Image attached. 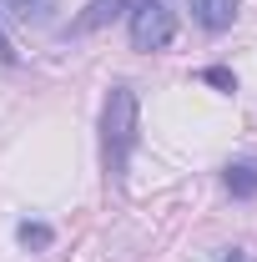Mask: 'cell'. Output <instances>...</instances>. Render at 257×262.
Masks as SVG:
<instances>
[{"mask_svg":"<svg viewBox=\"0 0 257 262\" xmlns=\"http://www.w3.org/2000/svg\"><path fill=\"white\" fill-rule=\"evenodd\" d=\"M202 81H207V86H217V91H237V76H232L227 66H207V71H202Z\"/></svg>","mask_w":257,"mask_h":262,"instance_id":"obj_8","label":"cell"},{"mask_svg":"<svg viewBox=\"0 0 257 262\" xmlns=\"http://www.w3.org/2000/svg\"><path fill=\"white\" fill-rule=\"evenodd\" d=\"M0 61H5V66H15V61H20V56H15V46H10V35H5V31H0Z\"/></svg>","mask_w":257,"mask_h":262,"instance_id":"obj_9","label":"cell"},{"mask_svg":"<svg viewBox=\"0 0 257 262\" xmlns=\"http://www.w3.org/2000/svg\"><path fill=\"white\" fill-rule=\"evenodd\" d=\"M222 262H252V257H247V252H242V247H232V252H227Z\"/></svg>","mask_w":257,"mask_h":262,"instance_id":"obj_10","label":"cell"},{"mask_svg":"<svg viewBox=\"0 0 257 262\" xmlns=\"http://www.w3.org/2000/svg\"><path fill=\"white\" fill-rule=\"evenodd\" d=\"M187 5H192V20L202 31H212V35L237 20V0H187Z\"/></svg>","mask_w":257,"mask_h":262,"instance_id":"obj_3","label":"cell"},{"mask_svg":"<svg viewBox=\"0 0 257 262\" xmlns=\"http://www.w3.org/2000/svg\"><path fill=\"white\" fill-rule=\"evenodd\" d=\"M20 242L26 247H51V227L46 222H20Z\"/></svg>","mask_w":257,"mask_h":262,"instance_id":"obj_7","label":"cell"},{"mask_svg":"<svg viewBox=\"0 0 257 262\" xmlns=\"http://www.w3.org/2000/svg\"><path fill=\"white\" fill-rule=\"evenodd\" d=\"M0 5H5V10H15V15L31 26V20H46V15H51V5H56V0H0Z\"/></svg>","mask_w":257,"mask_h":262,"instance_id":"obj_6","label":"cell"},{"mask_svg":"<svg viewBox=\"0 0 257 262\" xmlns=\"http://www.w3.org/2000/svg\"><path fill=\"white\" fill-rule=\"evenodd\" d=\"M121 10H131L126 0H91L76 20H71V35H86V31H96V26H106V20H116Z\"/></svg>","mask_w":257,"mask_h":262,"instance_id":"obj_4","label":"cell"},{"mask_svg":"<svg viewBox=\"0 0 257 262\" xmlns=\"http://www.w3.org/2000/svg\"><path fill=\"white\" fill-rule=\"evenodd\" d=\"M101 141H106V171L121 182L126 177V157L136 146V91L131 86H111L106 106H101Z\"/></svg>","mask_w":257,"mask_h":262,"instance_id":"obj_1","label":"cell"},{"mask_svg":"<svg viewBox=\"0 0 257 262\" xmlns=\"http://www.w3.org/2000/svg\"><path fill=\"white\" fill-rule=\"evenodd\" d=\"M126 26L136 51H166L177 40V15L166 10V0H136L126 10Z\"/></svg>","mask_w":257,"mask_h":262,"instance_id":"obj_2","label":"cell"},{"mask_svg":"<svg viewBox=\"0 0 257 262\" xmlns=\"http://www.w3.org/2000/svg\"><path fill=\"white\" fill-rule=\"evenodd\" d=\"M222 182H227V192L242 196V202H247V196H257V157H242V162H232Z\"/></svg>","mask_w":257,"mask_h":262,"instance_id":"obj_5","label":"cell"}]
</instances>
